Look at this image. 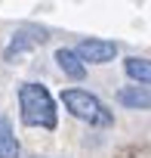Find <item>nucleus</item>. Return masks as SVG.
Listing matches in <instances>:
<instances>
[{
  "label": "nucleus",
  "mask_w": 151,
  "mask_h": 158,
  "mask_svg": "<svg viewBox=\"0 0 151 158\" xmlns=\"http://www.w3.org/2000/svg\"><path fill=\"white\" fill-rule=\"evenodd\" d=\"M19 109H22V121L25 127H43V130H56L59 127V115H56V99L52 93L31 81L19 87Z\"/></svg>",
  "instance_id": "obj_1"
},
{
  "label": "nucleus",
  "mask_w": 151,
  "mask_h": 158,
  "mask_svg": "<svg viewBox=\"0 0 151 158\" xmlns=\"http://www.w3.org/2000/svg\"><path fill=\"white\" fill-rule=\"evenodd\" d=\"M62 102H65V109H68L74 118L83 121V124H93V127H108V124H111V112H108L93 93H87V90L68 87V90H62Z\"/></svg>",
  "instance_id": "obj_2"
},
{
  "label": "nucleus",
  "mask_w": 151,
  "mask_h": 158,
  "mask_svg": "<svg viewBox=\"0 0 151 158\" xmlns=\"http://www.w3.org/2000/svg\"><path fill=\"white\" fill-rule=\"evenodd\" d=\"M49 40V31L43 28V25H22L13 37H10V44H6V50H3V59L6 62H13V59H19V56H25V53H34L40 44H46Z\"/></svg>",
  "instance_id": "obj_3"
},
{
  "label": "nucleus",
  "mask_w": 151,
  "mask_h": 158,
  "mask_svg": "<svg viewBox=\"0 0 151 158\" xmlns=\"http://www.w3.org/2000/svg\"><path fill=\"white\" fill-rule=\"evenodd\" d=\"M74 53H77L83 62H93V65H105L117 56V44L111 40H102V37H83L77 47H74Z\"/></svg>",
  "instance_id": "obj_4"
},
{
  "label": "nucleus",
  "mask_w": 151,
  "mask_h": 158,
  "mask_svg": "<svg viewBox=\"0 0 151 158\" xmlns=\"http://www.w3.org/2000/svg\"><path fill=\"white\" fill-rule=\"evenodd\" d=\"M56 62H59V68L71 77V81H83V77H87V65H83V59L74 53L71 47L56 50Z\"/></svg>",
  "instance_id": "obj_5"
},
{
  "label": "nucleus",
  "mask_w": 151,
  "mask_h": 158,
  "mask_svg": "<svg viewBox=\"0 0 151 158\" xmlns=\"http://www.w3.org/2000/svg\"><path fill=\"white\" fill-rule=\"evenodd\" d=\"M117 102L136 112L151 109V87H120L117 90Z\"/></svg>",
  "instance_id": "obj_6"
},
{
  "label": "nucleus",
  "mask_w": 151,
  "mask_h": 158,
  "mask_svg": "<svg viewBox=\"0 0 151 158\" xmlns=\"http://www.w3.org/2000/svg\"><path fill=\"white\" fill-rule=\"evenodd\" d=\"M123 71H126V77H133L136 84H148V87H151V59H142V56H126Z\"/></svg>",
  "instance_id": "obj_7"
},
{
  "label": "nucleus",
  "mask_w": 151,
  "mask_h": 158,
  "mask_svg": "<svg viewBox=\"0 0 151 158\" xmlns=\"http://www.w3.org/2000/svg\"><path fill=\"white\" fill-rule=\"evenodd\" d=\"M0 158H19V139L6 115H0Z\"/></svg>",
  "instance_id": "obj_8"
},
{
  "label": "nucleus",
  "mask_w": 151,
  "mask_h": 158,
  "mask_svg": "<svg viewBox=\"0 0 151 158\" xmlns=\"http://www.w3.org/2000/svg\"><path fill=\"white\" fill-rule=\"evenodd\" d=\"M31 158H43V155H31Z\"/></svg>",
  "instance_id": "obj_9"
}]
</instances>
